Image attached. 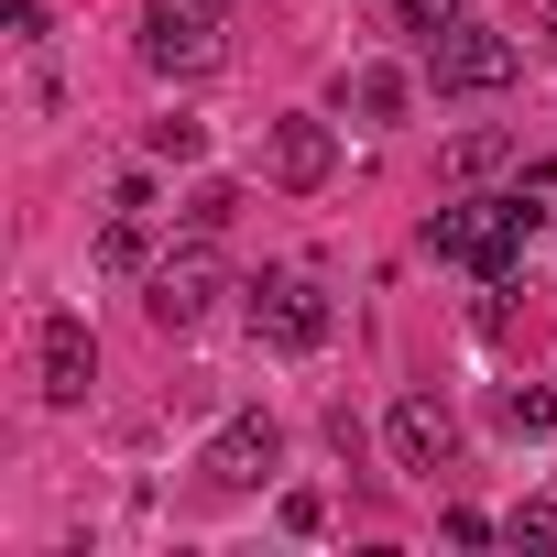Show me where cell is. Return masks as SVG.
<instances>
[{
	"instance_id": "obj_12",
	"label": "cell",
	"mask_w": 557,
	"mask_h": 557,
	"mask_svg": "<svg viewBox=\"0 0 557 557\" xmlns=\"http://www.w3.org/2000/svg\"><path fill=\"white\" fill-rule=\"evenodd\" d=\"M503 426H513V437H557V394H546V383H513V394H503Z\"/></svg>"
},
{
	"instance_id": "obj_5",
	"label": "cell",
	"mask_w": 557,
	"mask_h": 557,
	"mask_svg": "<svg viewBox=\"0 0 557 557\" xmlns=\"http://www.w3.org/2000/svg\"><path fill=\"white\" fill-rule=\"evenodd\" d=\"M34 372H45V405H88V383H99V339H88L77 307H55V318L34 329Z\"/></svg>"
},
{
	"instance_id": "obj_6",
	"label": "cell",
	"mask_w": 557,
	"mask_h": 557,
	"mask_svg": "<svg viewBox=\"0 0 557 557\" xmlns=\"http://www.w3.org/2000/svg\"><path fill=\"white\" fill-rule=\"evenodd\" d=\"M383 437H394V470H416V481H437V470L459 459V416H448L437 394H405V405L383 416Z\"/></svg>"
},
{
	"instance_id": "obj_7",
	"label": "cell",
	"mask_w": 557,
	"mask_h": 557,
	"mask_svg": "<svg viewBox=\"0 0 557 557\" xmlns=\"http://www.w3.org/2000/svg\"><path fill=\"white\" fill-rule=\"evenodd\" d=\"M197 481H208V492H262V481H273V416H230V426L197 448Z\"/></svg>"
},
{
	"instance_id": "obj_1",
	"label": "cell",
	"mask_w": 557,
	"mask_h": 557,
	"mask_svg": "<svg viewBox=\"0 0 557 557\" xmlns=\"http://www.w3.org/2000/svg\"><path fill=\"white\" fill-rule=\"evenodd\" d=\"M513 66H524V45L513 34H492V23H448V34H426V88L437 99H492V88H513Z\"/></svg>"
},
{
	"instance_id": "obj_15",
	"label": "cell",
	"mask_w": 557,
	"mask_h": 557,
	"mask_svg": "<svg viewBox=\"0 0 557 557\" xmlns=\"http://www.w3.org/2000/svg\"><path fill=\"white\" fill-rule=\"evenodd\" d=\"M230 208H240V186H197V197H186V230L208 240V230H230Z\"/></svg>"
},
{
	"instance_id": "obj_3",
	"label": "cell",
	"mask_w": 557,
	"mask_h": 557,
	"mask_svg": "<svg viewBox=\"0 0 557 557\" xmlns=\"http://www.w3.org/2000/svg\"><path fill=\"white\" fill-rule=\"evenodd\" d=\"M329 318H339V307L307 285V273H262V285H251V339H262V350H318Z\"/></svg>"
},
{
	"instance_id": "obj_18",
	"label": "cell",
	"mask_w": 557,
	"mask_h": 557,
	"mask_svg": "<svg viewBox=\"0 0 557 557\" xmlns=\"http://www.w3.org/2000/svg\"><path fill=\"white\" fill-rule=\"evenodd\" d=\"M535 55H557V0H546V12H535Z\"/></svg>"
},
{
	"instance_id": "obj_14",
	"label": "cell",
	"mask_w": 557,
	"mask_h": 557,
	"mask_svg": "<svg viewBox=\"0 0 557 557\" xmlns=\"http://www.w3.org/2000/svg\"><path fill=\"white\" fill-rule=\"evenodd\" d=\"M153 153H164V164H197V153H208V121H186V110L153 121Z\"/></svg>"
},
{
	"instance_id": "obj_16",
	"label": "cell",
	"mask_w": 557,
	"mask_h": 557,
	"mask_svg": "<svg viewBox=\"0 0 557 557\" xmlns=\"http://www.w3.org/2000/svg\"><path fill=\"white\" fill-rule=\"evenodd\" d=\"M383 12H394L405 34H448V23H459V0H383Z\"/></svg>"
},
{
	"instance_id": "obj_17",
	"label": "cell",
	"mask_w": 557,
	"mask_h": 557,
	"mask_svg": "<svg viewBox=\"0 0 557 557\" xmlns=\"http://www.w3.org/2000/svg\"><path fill=\"white\" fill-rule=\"evenodd\" d=\"M273 513H285V535H318V524H329V492H285Z\"/></svg>"
},
{
	"instance_id": "obj_8",
	"label": "cell",
	"mask_w": 557,
	"mask_h": 557,
	"mask_svg": "<svg viewBox=\"0 0 557 557\" xmlns=\"http://www.w3.org/2000/svg\"><path fill=\"white\" fill-rule=\"evenodd\" d=\"M262 164H273V186H296V197H318V186H329V164H339V132L296 110V121H273V132H262Z\"/></svg>"
},
{
	"instance_id": "obj_10",
	"label": "cell",
	"mask_w": 557,
	"mask_h": 557,
	"mask_svg": "<svg viewBox=\"0 0 557 557\" xmlns=\"http://www.w3.org/2000/svg\"><path fill=\"white\" fill-rule=\"evenodd\" d=\"M153 262V240H143V208H110V230H99V273H143Z\"/></svg>"
},
{
	"instance_id": "obj_2",
	"label": "cell",
	"mask_w": 557,
	"mask_h": 557,
	"mask_svg": "<svg viewBox=\"0 0 557 557\" xmlns=\"http://www.w3.org/2000/svg\"><path fill=\"white\" fill-rule=\"evenodd\" d=\"M230 45H219V23H208V0H153L143 12V66L153 77H208Z\"/></svg>"
},
{
	"instance_id": "obj_13",
	"label": "cell",
	"mask_w": 557,
	"mask_h": 557,
	"mask_svg": "<svg viewBox=\"0 0 557 557\" xmlns=\"http://www.w3.org/2000/svg\"><path fill=\"white\" fill-rule=\"evenodd\" d=\"M503 546L546 557V546H557V503H513V513H503Z\"/></svg>"
},
{
	"instance_id": "obj_11",
	"label": "cell",
	"mask_w": 557,
	"mask_h": 557,
	"mask_svg": "<svg viewBox=\"0 0 557 557\" xmlns=\"http://www.w3.org/2000/svg\"><path fill=\"white\" fill-rule=\"evenodd\" d=\"M503 164H513V132H459V143H448V175H459V186H470V175H503Z\"/></svg>"
},
{
	"instance_id": "obj_9",
	"label": "cell",
	"mask_w": 557,
	"mask_h": 557,
	"mask_svg": "<svg viewBox=\"0 0 557 557\" xmlns=\"http://www.w3.org/2000/svg\"><path fill=\"white\" fill-rule=\"evenodd\" d=\"M339 99H350L361 121H405V99H416V77H405V66H361V77H350Z\"/></svg>"
},
{
	"instance_id": "obj_4",
	"label": "cell",
	"mask_w": 557,
	"mask_h": 557,
	"mask_svg": "<svg viewBox=\"0 0 557 557\" xmlns=\"http://www.w3.org/2000/svg\"><path fill=\"white\" fill-rule=\"evenodd\" d=\"M219 296H230L219 251H175V262H153V273H143V318H153L164 339H175V329H197V318H208Z\"/></svg>"
}]
</instances>
